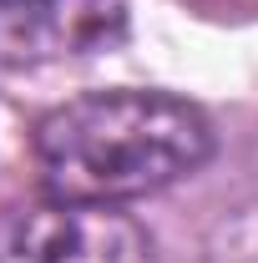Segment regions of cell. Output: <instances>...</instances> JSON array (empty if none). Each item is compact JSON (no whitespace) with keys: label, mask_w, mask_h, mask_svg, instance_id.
<instances>
[{"label":"cell","mask_w":258,"mask_h":263,"mask_svg":"<svg viewBox=\"0 0 258 263\" xmlns=\"http://www.w3.org/2000/svg\"><path fill=\"white\" fill-rule=\"evenodd\" d=\"M31 152L51 197L117 208L193 177L213 152V127L167 91H97L46 111Z\"/></svg>","instance_id":"obj_1"},{"label":"cell","mask_w":258,"mask_h":263,"mask_svg":"<svg viewBox=\"0 0 258 263\" xmlns=\"http://www.w3.org/2000/svg\"><path fill=\"white\" fill-rule=\"evenodd\" d=\"M0 263H152V238L101 202H15L0 208Z\"/></svg>","instance_id":"obj_2"},{"label":"cell","mask_w":258,"mask_h":263,"mask_svg":"<svg viewBox=\"0 0 258 263\" xmlns=\"http://www.w3.org/2000/svg\"><path fill=\"white\" fill-rule=\"evenodd\" d=\"M127 0H0V66H51L117 46Z\"/></svg>","instance_id":"obj_3"}]
</instances>
